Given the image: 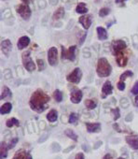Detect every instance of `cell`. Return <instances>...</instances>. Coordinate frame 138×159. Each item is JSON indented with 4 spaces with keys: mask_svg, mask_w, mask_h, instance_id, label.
Listing matches in <instances>:
<instances>
[{
    "mask_svg": "<svg viewBox=\"0 0 138 159\" xmlns=\"http://www.w3.org/2000/svg\"><path fill=\"white\" fill-rule=\"evenodd\" d=\"M8 144L2 141L1 145H0V159H4L8 156Z\"/></svg>",
    "mask_w": 138,
    "mask_h": 159,
    "instance_id": "ffe728a7",
    "label": "cell"
},
{
    "mask_svg": "<svg viewBox=\"0 0 138 159\" xmlns=\"http://www.w3.org/2000/svg\"><path fill=\"white\" fill-rule=\"evenodd\" d=\"M27 156V153L25 150H18L15 155H14V156L12 157V159H25Z\"/></svg>",
    "mask_w": 138,
    "mask_h": 159,
    "instance_id": "484cf974",
    "label": "cell"
},
{
    "mask_svg": "<svg viewBox=\"0 0 138 159\" xmlns=\"http://www.w3.org/2000/svg\"><path fill=\"white\" fill-rule=\"evenodd\" d=\"M3 1H5V0H3Z\"/></svg>",
    "mask_w": 138,
    "mask_h": 159,
    "instance_id": "f907efd6",
    "label": "cell"
},
{
    "mask_svg": "<svg viewBox=\"0 0 138 159\" xmlns=\"http://www.w3.org/2000/svg\"><path fill=\"white\" fill-rule=\"evenodd\" d=\"M36 65H37V67H39V71L44 70L45 67H46L45 62H44V60H42V59H37L36 60Z\"/></svg>",
    "mask_w": 138,
    "mask_h": 159,
    "instance_id": "d6a6232c",
    "label": "cell"
},
{
    "mask_svg": "<svg viewBox=\"0 0 138 159\" xmlns=\"http://www.w3.org/2000/svg\"><path fill=\"white\" fill-rule=\"evenodd\" d=\"M131 92H132V95H138V81H136V83H134V87H132V90H131Z\"/></svg>",
    "mask_w": 138,
    "mask_h": 159,
    "instance_id": "8d00e7d4",
    "label": "cell"
},
{
    "mask_svg": "<svg viewBox=\"0 0 138 159\" xmlns=\"http://www.w3.org/2000/svg\"><path fill=\"white\" fill-rule=\"evenodd\" d=\"M64 16V8L63 7H60L54 11L53 15H52V19L54 21H59Z\"/></svg>",
    "mask_w": 138,
    "mask_h": 159,
    "instance_id": "d6986e66",
    "label": "cell"
},
{
    "mask_svg": "<svg viewBox=\"0 0 138 159\" xmlns=\"http://www.w3.org/2000/svg\"><path fill=\"white\" fill-rule=\"evenodd\" d=\"M16 12L20 15L23 20L27 21L29 20L31 15H32V11L30 7L28 5L25 4H21V5H18L16 7Z\"/></svg>",
    "mask_w": 138,
    "mask_h": 159,
    "instance_id": "8992f818",
    "label": "cell"
},
{
    "mask_svg": "<svg viewBox=\"0 0 138 159\" xmlns=\"http://www.w3.org/2000/svg\"><path fill=\"white\" fill-rule=\"evenodd\" d=\"M118 159H124V158H122V157H120V158H118Z\"/></svg>",
    "mask_w": 138,
    "mask_h": 159,
    "instance_id": "681fc988",
    "label": "cell"
},
{
    "mask_svg": "<svg viewBox=\"0 0 138 159\" xmlns=\"http://www.w3.org/2000/svg\"><path fill=\"white\" fill-rule=\"evenodd\" d=\"M6 126L8 127H13V126H20V122L18 121L16 118H11L6 122Z\"/></svg>",
    "mask_w": 138,
    "mask_h": 159,
    "instance_id": "4316f807",
    "label": "cell"
},
{
    "mask_svg": "<svg viewBox=\"0 0 138 159\" xmlns=\"http://www.w3.org/2000/svg\"><path fill=\"white\" fill-rule=\"evenodd\" d=\"M48 62L52 66L57 65L58 62V50L56 47H51L48 51Z\"/></svg>",
    "mask_w": 138,
    "mask_h": 159,
    "instance_id": "ba28073f",
    "label": "cell"
},
{
    "mask_svg": "<svg viewBox=\"0 0 138 159\" xmlns=\"http://www.w3.org/2000/svg\"><path fill=\"white\" fill-rule=\"evenodd\" d=\"M113 92V85L109 81H106L102 87V98H106L108 95H111Z\"/></svg>",
    "mask_w": 138,
    "mask_h": 159,
    "instance_id": "4fadbf2b",
    "label": "cell"
},
{
    "mask_svg": "<svg viewBox=\"0 0 138 159\" xmlns=\"http://www.w3.org/2000/svg\"><path fill=\"white\" fill-rule=\"evenodd\" d=\"M120 105L122 106V108H127L128 106H129V100H128L127 98H121L120 100Z\"/></svg>",
    "mask_w": 138,
    "mask_h": 159,
    "instance_id": "e575fe53",
    "label": "cell"
},
{
    "mask_svg": "<svg viewBox=\"0 0 138 159\" xmlns=\"http://www.w3.org/2000/svg\"><path fill=\"white\" fill-rule=\"evenodd\" d=\"M103 159H113V158H112V156H111L110 153H106V155L104 156Z\"/></svg>",
    "mask_w": 138,
    "mask_h": 159,
    "instance_id": "ee69618b",
    "label": "cell"
},
{
    "mask_svg": "<svg viewBox=\"0 0 138 159\" xmlns=\"http://www.w3.org/2000/svg\"><path fill=\"white\" fill-rule=\"evenodd\" d=\"M11 96V91L7 86H3L2 91H1V95H0V99H5L8 98Z\"/></svg>",
    "mask_w": 138,
    "mask_h": 159,
    "instance_id": "603a6c76",
    "label": "cell"
},
{
    "mask_svg": "<svg viewBox=\"0 0 138 159\" xmlns=\"http://www.w3.org/2000/svg\"><path fill=\"white\" fill-rule=\"evenodd\" d=\"M125 1H126V0H115L116 4H122V3H124Z\"/></svg>",
    "mask_w": 138,
    "mask_h": 159,
    "instance_id": "7dc6e473",
    "label": "cell"
},
{
    "mask_svg": "<svg viewBox=\"0 0 138 159\" xmlns=\"http://www.w3.org/2000/svg\"><path fill=\"white\" fill-rule=\"evenodd\" d=\"M78 119V115L77 113H75V112H72V113L70 114V116H69L68 122L70 124H75V123H77Z\"/></svg>",
    "mask_w": 138,
    "mask_h": 159,
    "instance_id": "1f68e13d",
    "label": "cell"
},
{
    "mask_svg": "<svg viewBox=\"0 0 138 159\" xmlns=\"http://www.w3.org/2000/svg\"><path fill=\"white\" fill-rule=\"evenodd\" d=\"M86 37H87V32H84L83 35H82V37H80L79 40H78L79 45H82V44H83L84 41H85V38H86Z\"/></svg>",
    "mask_w": 138,
    "mask_h": 159,
    "instance_id": "74e56055",
    "label": "cell"
},
{
    "mask_svg": "<svg viewBox=\"0 0 138 159\" xmlns=\"http://www.w3.org/2000/svg\"><path fill=\"white\" fill-rule=\"evenodd\" d=\"M78 22H79L80 25L84 27V29L88 30L92 23V16L91 15V14H89V15L88 14H83L82 16L79 17Z\"/></svg>",
    "mask_w": 138,
    "mask_h": 159,
    "instance_id": "30bf717a",
    "label": "cell"
},
{
    "mask_svg": "<svg viewBox=\"0 0 138 159\" xmlns=\"http://www.w3.org/2000/svg\"><path fill=\"white\" fill-rule=\"evenodd\" d=\"M109 12H110V9H109L108 8H102L99 11V16L104 18V17L107 16L108 14H109Z\"/></svg>",
    "mask_w": 138,
    "mask_h": 159,
    "instance_id": "4dcf8cb0",
    "label": "cell"
},
{
    "mask_svg": "<svg viewBox=\"0 0 138 159\" xmlns=\"http://www.w3.org/2000/svg\"><path fill=\"white\" fill-rule=\"evenodd\" d=\"M126 142L129 144V146L134 149V150H138V136L137 135H129L125 138Z\"/></svg>",
    "mask_w": 138,
    "mask_h": 159,
    "instance_id": "7c38bea8",
    "label": "cell"
},
{
    "mask_svg": "<svg viewBox=\"0 0 138 159\" xmlns=\"http://www.w3.org/2000/svg\"><path fill=\"white\" fill-rule=\"evenodd\" d=\"M96 32H97L98 40H107V37H108L107 32H106V30L104 29V27L98 26L96 28Z\"/></svg>",
    "mask_w": 138,
    "mask_h": 159,
    "instance_id": "e0dca14e",
    "label": "cell"
},
{
    "mask_svg": "<svg viewBox=\"0 0 138 159\" xmlns=\"http://www.w3.org/2000/svg\"><path fill=\"white\" fill-rule=\"evenodd\" d=\"M62 49V59L64 60H69V61H75L76 58V50H77V46L73 45L69 47L68 49H65L64 46H61Z\"/></svg>",
    "mask_w": 138,
    "mask_h": 159,
    "instance_id": "277c9868",
    "label": "cell"
},
{
    "mask_svg": "<svg viewBox=\"0 0 138 159\" xmlns=\"http://www.w3.org/2000/svg\"><path fill=\"white\" fill-rule=\"evenodd\" d=\"M11 110H12V105H11V103L6 102V103L3 104V105L1 106V108H0V112H1L2 115H4V114H8L9 112H11Z\"/></svg>",
    "mask_w": 138,
    "mask_h": 159,
    "instance_id": "44dd1931",
    "label": "cell"
},
{
    "mask_svg": "<svg viewBox=\"0 0 138 159\" xmlns=\"http://www.w3.org/2000/svg\"><path fill=\"white\" fill-rule=\"evenodd\" d=\"M25 159H32V155H30V153H27V156Z\"/></svg>",
    "mask_w": 138,
    "mask_h": 159,
    "instance_id": "c3c4849f",
    "label": "cell"
},
{
    "mask_svg": "<svg viewBox=\"0 0 138 159\" xmlns=\"http://www.w3.org/2000/svg\"><path fill=\"white\" fill-rule=\"evenodd\" d=\"M111 113L113 114V120H114V121H117V120L120 117V109H118V108L111 109Z\"/></svg>",
    "mask_w": 138,
    "mask_h": 159,
    "instance_id": "f546056e",
    "label": "cell"
},
{
    "mask_svg": "<svg viewBox=\"0 0 138 159\" xmlns=\"http://www.w3.org/2000/svg\"><path fill=\"white\" fill-rule=\"evenodd\" d=\"M84 103L88 110H93L97 107V101L94 99H86Z\"/></svg>",
    "mask_w": 138,
    "mask_h": 159,
    "instance_id": "cb8c5ba5",
    "label": "cell"
},
{
    "mask_svg": "<svg viewBox=\"0 0 138 159\" xmlns=\"http://www.w3.org/2000/svg\"><path fill=\"white\" fill-rule=\"evenodd\" d=\"M47 120L49 121L50 123H54L57 121V119H58V112H57V110L52 109L50 110L49 113L47 114Z\"/></svg>",
    "mask_w": 138,
    "mask_h": 159,
    "instance_id": "ac0fdd59",
    "label": "cell"
},
{
    "mask_svg": "<svg viewBox=\"0 0 138 159\" xmlns=\"http://www.w3.org/2000/svg\"><path fill=\"white\" fill-rule=\"evenodd\" d=\"M18 138H14V139H12L11 141H9L8 143V150H11V149H12L14 146L16 145L17 144V142H18Z\"/></svg>",
    "mask_w": 138,
    "mask_h": 159,
    "instance_id": "836d02e7",
    "label": "cell"
},
{
    "mask_svg": "<svg viewBox=\"0 0 138 159\" xmlns=\"http://www.w3.org/2000/svg\"><path fill=\"white\" fill-rule=\"evenodd\" d=\"M132 76H134V72L131 71V70H127L125 72H123V73L120 75V80L122 81H124L127 78H130V77H132Z\"/></svg>",
    "mask_w": 138,
    "mask_h": 159,
    "instance_id": "f1b7e54d",
    "label": "cell"
},
{
    "mask_svg": "<svg viewBox=\"0 0 138 159\" xmlns=\"http://www.w3.org/2000/svg\"><path fill=\"white\" fill-rule=\"evenodd\" d=\"M50 3L51 5H57V3H58V0H50Z\"/></svg>",
    "mask_w": 138,
    "mask_h": 159,
    "instance_id": "bcb514c9",
    "label": "cell"
},
{
    "mask_svg": "<svg viewBox=\"0 0 138 159\" xmlns=\"http://www.w3.org/2000/svg\"><path fill=\"white\" fill-rule=\"evenodd\" d=\"M113 126H114V128H115L117 131H118V132H121V130H120V126H118V124H113Z\"/></svg>",
    "mask_w": 138,
    "mask_h": 159,
    "instance_id": "b9f144b4",
    "label": "cell"
},
{
    "mask_svg": "<svg viewBox=\"0 0 138 159\" xmlns=\"http://www.w3.org/2000/svg\"><path fill=\"white\" fill-rule=\"evenodd\" d=\"M76 12L79 14H86L88 12V8L86 6V4L83 2L78 3L77 8H76Z\"/></svg>",
    "mask_w": 138,
    "mask_h": 159,
    "instance_id": "7402d4cb",
    "label": "cell"
},
{
    "mask_svg": "<svg viewBox=\"0 0 138 159\" xmlns=\"http://www.w3.org/2000/svg\"><path fill=\"white\" fill-rule=\"evenodd\" d=\"M134 105L135 106V107H137V108H138V95L135 96L134 101Z\"/></svg>",
    "mask_w": 138,
    "mask_h": 159,
    "instance_id": "60d3db41",
    "label": "cell"
},
{
    "mask_svg": "<svg viewBox=\"0 0 138 159\" xmlns=\"http://www.w3.org/2000/svg\"><path fill=\"white\" fill-rule=\"evenodd\" d=\"M72 149H74V146H70V148H68V149H65V150H64V153H68V152H70Z\"/></svg>",
    "mask_w": 138,
    "mask_h": 159,
    "instance_id": "f6af8a7d",
    "label": "cell"
},
{
    "mask_svg": "<svg viewBox=\"0 0 138 159\" xmlns=\"http://www.w3.org/2000/svg\"><path fill=\"white\" fill-rule=\"evenodd\" d=\"M117 87L118 89L120 90V91H123L125 89V83H124V81H120L118 83H117Z\"/></svg>",
    "mask_w": 138,
    "mask_h": 159,
    "instance_id": "d590c367",
    "label": "cell"
},
{
    "mask_svg": "<svg viewBox=\"0 0 138 159\" xmlns=\"http://www.w3.org/2000/svg\"><path fill=\"white\" fill-rule=\"evenodd\" d=\"M75 159H85V157H84V155H83L82 153H78L76 155Z\"/></svg>",
    "mask_w": 138,
    "mask_h": 159,
    "instance_id": "ab89813d",
    "label": "cell"
},
{
    "mask_svg": "<svg viewBox=\"0 0 138 159\" xmlns=\"http://www.w3.org/2000/svg\"><path fill=\"white\" fill-rule=\"evenodd\" d=\"M132 117H134V113H132V112H130V113L126 116L125 121H126V122H131L132 120Z\"/></svg>",
    "mask_w": 138,
    "mask_h": 159,
    "instance_id": "f35d334b",
    "label": "cell"
},
{
    "mask_svg": "<svg viewBox=\"0 0 138 159\" xmlns=\"http://www.w3.org/2000/svg\"><path fill=\"white\" fill-rule=\"evenodd\" d=\"M112 72V66L109 64L106 58L102 57L97 62L96 66V73L100 78H106V77L110 76Z\"/></svg>",
    "mask_w": 138,
    "mask_h": 159,
    "instance_id": "7a4b0ae2",
    "label": "cell"
},
{
    "mask_svg": "<svg viewBox=\"0 0 138 159\" xmlns=\"http://www.w3.org/2000/svg\"><path fill=\"white\" fill-rule=\"evenodd\" d=\"M116 62L118 66L120 67H124L125 66H127L128 63V57L124 54V52H120L116 55Z\"/></svg>",
    "mask_w": 138,
    "mask_h": 159,
    "instance_id": "5bb4252c",
    "label": "cell"
},
{
    "mask_svg": "<svg viewBox=\"0 0 138 159\" xmlns=\"http://www.w3.org/2000/svg\"><path fill=\"white\" fill-rule=\"evenodd\" d=\"M87 131L90 133H96L101 131V124L99 123H86Z\"/></svg>",
    "mask_w": 138,
    "mask_h": 159,
    "instance_id": "2e32d148",
    "label": "cell"
},
{
    "mask_svg": "<svg viewBox=\"0 0 138 159\" xmlns=\"http://www.w3.org/2000/svg\"><path fill=\"white\" fill-rule=\"evenodd\" d=\"M127 44L126 42H124L122 40H113L111 42V52L113 55H117L120 52H122L126 50Z\"/></svg>",
    "mask_w": 138,
    "mask_h": 159,
    "instance_id": "5b68a950",
    "label": "cell"
},
{
    "mask_svg": "<svg viewBox=\"0 0 138 159\" xmlns=\"http://www.w3.org/2000/svg\"><path fill=\"white\" fill-rule=\"evenodd\" d=\"M21 1L23 3V4H25V5H29L33 0H21Z\"/></svg>",
    "mask_w": 138,
    "mask_h": 159,
    "instance_id": "7bdbcfd3",
    "label": "cell"
},
{
    "mask_svg": "<svg viewBox=\"0 0 138 159\" xmlns=\"http://www.w3.org/2000/svg\"><path fill=\"white\" fill-rule=\"evenodd\" d=\"M82 98H83V93L80 89H78L77 87H74L72 90H71L70 100H71V102H72V103L78 104L80 101H81Z\"/></svg>",
    "mask_w": 138,
    "mask_h": 159,
    "instance_id": "9c48e42d",
    "label": "cell"
},
{
    "mask_svg": "<svg viewBox=\"0 0 138 159\" xmlns=\"http://www.w3.org/2000/svg\"><path fill=\"white\" fill-rule=\"evenodd\" d=\"M30 44V38L27 36H22L19 38V40L17 42V47L19 50H23Z\"/></svg>",
    "mask_w": 138,
    "mask_h": 159,
    "instance_id": "9a60e30c",
    "label": "cell"
},
{
    "mask_svg": "<svg viewBox=\"0 0 138 159\" xmlns=\"http://www.w3.org/2000/svg\"><path fill=\"white\" fill-rule=\"evenodd\" d=\"M12 50V43L9 40H4L1 42V51L5 56L8 57L9 54Z\"/></svg>",
    "mask_w": 138,
    "mask_h": 159,
    "instance_id": "8fae6325",
    "label": "cell"
},
{
    "mask_svg": "<svg viewBox=\"0 0 138 159\" xmlns=\"http://www.w3.org/2000/svg\"><path fill=\"white\" fill-rule=\"evenodd\" d=\"M64 134H65V136L66 137H68V138H70L71 139H73V141H78V135L76 134L72 129H70V128H67L64 131Z\"/></svg>",
    "mask_w": 138,
    "mask_h": 159,
    "instance_id": "d4e9b609",
    "label": "cell"
},
{
    "mask_svg": "<svg viewBox=\"0 0 138 159\" xmlns=\"http://www.w3.org/2000/svg\"><path fill=\"white\" fill-rule=\"evenodd\" d=\"M82 78V71L79 67H76V69L71 72L70 74L66 76V81L72 83H78L80 80Z\"/></svg>",
    "mask_w": 138,
    "mask_h": 159,
    "instance_id": "52a82bcc",
    "label": "cell"
},
{
    "mask_svg": "<svg viewBox=\"0 0 138 159\" xmlns=\"http://www.w3.org/2000/svg\"><path fill=\"white\" fill-rule=\"evenodd\" d=\"M53 98L56 102H62V100H63V93L59 89H56L53 92Z\"/></svg>",
    "mask_w": 138,
    "mask_h": 159,
    "instance_id": "83f0119b",
    "label": "cell"
},
{
    "mask_svg": "<svg viewBox=\"0 0 138 159\" xmlns=\"http://www.w3.org/2000/svg\"><path fill=\"white\" fill-rule=\"evenodd\" d=\"M30 54H31V51L23 52L22 54V65L25 66V69L27 71L32 72L36 69V65L34 63V61L32 60Z\"/></svg>",
    "mask_w": 138,
    "mask_h": 159,
    "instance_id": "3957f363",
    "label": "cell"
},
{
    "mask_svg": "<svg viewBox=\"0 0 138 159\" xmlns=\"http://www.w3.org/2000/svg\"><path fill=\"white\" fill-rule=\"evenodd\" d=\"M50 100V98L49 95H47L43 90L37 89L32 94L29 99L30 108L37 113H42L49 107Z\"/></svg>",
    "mask_w": 138,
    "mask_h": 159,
    "instance_id": "6da1fadb",
    "label": "cell"
}]
</instances>
